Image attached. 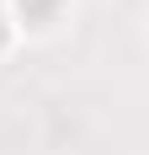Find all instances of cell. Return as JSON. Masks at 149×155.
I'll list each match as a JSON object with an SVG mask.
<instances>
[{"mask_svg":"<svg viewBox=\"0 0 149 155\" xmlns=\"http://www.w3.org/2000/svg\"><path fill=\"white\" fill-rule=\"evenodd\" d=\"M0 48H5V11H0Z\"/></svg>","mask_w":149,"mask_h":155,"instance_id":"cell-2","label":"cell"},{"mask_svg":"<svg viewBox=\"0 0 149 155\" xmlns=\"http://www.w3.org/2000/svg\"><path fill=\"white\" fill-rule=\"evenodd\" d=\"M16 11L27 16L32 27H48V21L59 16V0H16Z\"/></svg>","mask_w":149,"mask_h":155,"instance_id":"cell-1","label":"cell"}]
</instances>
